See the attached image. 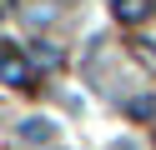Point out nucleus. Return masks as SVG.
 <instances>
[{
	"label": "nucleus",
	"instance_id": "2",
	"mask_svg": "<svg viewBox=\"0 0 156 150\" xmlns=\"http://www.w3.org/2000/svg\"><path fill=\"white\" fill-rule=\"evenodd\" d=\"M151 5H156V0H111V10H116L121 25H141V20L151 15Z\"/></svg>",
	"mask_w": 156,
	"mask_h": 150
},
{
	"label": "nucleus",
	"instance_id": "5",
	"mask_svg": "<svg viewBox=\"0 0 156 150\" xmlns=\"http://www.w3.org/2000/svg\"><path fill=\"white\" fill-rule=\"evenodd\" d=\"M131 50H136V60H141V65H146V70L156 75V40H136Z\"/></svg>",
	"mask_w": 156,
	"mask_h": 150
},
{
	"label": "nucleus",
	"instance_id": "1",
	"mask_svg": "<svg viewBox=\"0 0 156 150\" xmlns=\"http://www.w3.org/2000/svg\"><path fill=\"white\" fill-rule=\"evenodd\" d=\"M0 80L15 85V90H35V65H30L15 45H0Z\"/></svg>",
	"mask_w": 156,
	"mask_h": 150
},
{
	"label": "nucleus",
	"instance_id": "6",
	"mask_svg": "<svg viewBox=\"0 0 156 150\" xmlns=\"http://www.w3.org/2000/svg\"><path fill=\"white\" fill-rule=\"evenodd\" d=\"M121 150H136V145H131V140H126V145H121Z\"/></svg>",
	"mask_w": 156,
	"mask_h": 150
},
{
	"label": "nucleus",
	"instance_id": "3",
	"mask_svg": "<svg viewBox=\"0 0 156 150\" xmlns=\"http://www.w3.org/2000/svg\"><path fill=\"white\" fill-rule=\"evenodd\" d=\"M20 140H25V145H51V140H55V125H51V120H25V125H20Z\"/></svg>",
	"mask_w": 156,
	"mask_h": 150
},
{
	"label": "nucleus",
	"instance_id": "4",
	"mask_svg": "<svg viewBox=\"0 0 156 150\" xmlns=\"http://www.w3.org/2000/svg\"><path fill=\"white\" fill-rule=\"evenodd\" d=\"M126 115H131V120H156V100H151V95L126 100Z\"/></svg>",
	"mask_w": 156,
	"mask_h": 150
}]
</instances>
